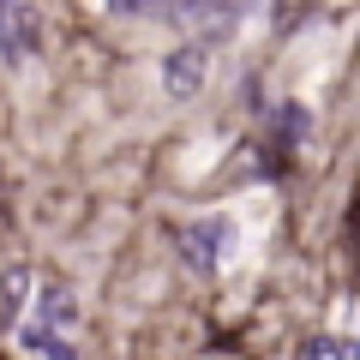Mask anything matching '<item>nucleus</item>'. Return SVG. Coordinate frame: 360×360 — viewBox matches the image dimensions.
Here are the masks:
<instances>
[{
  "mask_svg": "<svg viewBox=\"0 0 360 360\" xmlns=\"http://www.w3.org/2000/svg\"><path fill=\"white\" fill-rule=\"evenodd\" d=\"M72 319H78L72 295H66V288H42L37 319H30L18 336H25V348H37L42 360H78V348H72Z\"/></svg>",
  "mask_w": 360,
  "mask_h": 360,
  "instance_id": "1",
  "label": "nucleus"
},
{
  "mask_svg": "<svg viewBox=\"0 0 360 360\" xmlns=\"http://www.w3.org/2000/svg\"><path fill=\"white\" fill-rule=\"evenodd\" d=\"M229 246H234V222L229 217H205V222H193V229L180 234V252H186V264H193L198 276H210Z\"/></svg>",
  "mask_w": 360,
  "mask_h": 360,
  "instance_id": "2",
  "label": "nucleus"
},
{
  "mask_svg": "<svg viewBox=\"0 0 360 360\" xmlns=\"http://www.w3.org/2000/svg\"><path fill=\"white\" fill-rule=\"evenodd\" d=\"M162 84L174 90V96H193V90L205 84V49H180L174 60H168V72H162Z\"/></svg>",
  "mask_w": 360,
  "mask_h": 360,
  "instance_id": "3",
  "label": "nucleus"
},
{
  "mask_svg": "<svg viewBox=\"0 0 360 360\" xmlns=\"http://www.w3.org/2000/svg\"><path fill=\"white\" fill-rule=\"evenodd\" d=\"M150 6H156L162 18H174V25H186V18H205L217 0H150Z\"/></svg>",
  "mask_w": 360,
  "mask_h": 360,
  "instance_id": "4",
  "label": "nucleus"
},
{
  "mask_svg": "<svg viewBox=\"0 0 360 360\" xmlns=\"http://www.w3.org/2000/svg\"><path fill=\"white\" fill-rule=\"evenodd\" d=\"M108 6H115V13H144L150 0H108Z\"/></svg>",
  "mask_w": 360,
  "mask_h": 360,
  "instance_id": "5",
  "label": "nucleus"
}]
</instances>
